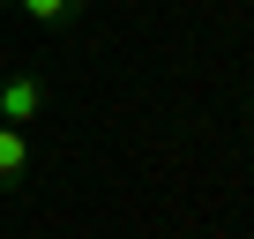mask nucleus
<instances>
[{
    "label": "nucleus",
    "instance_id": "nucleus-1",
    "mask_svg": "<svg viewBox=\"0 0 254 239\" xmlns=\"http://www.w3.org/2000/svg\"><path fill=\"white\" fill-rule=\"evenodd\" d=\"M53 105V90H45V75L38 67H8L0 75V127H23L30 135V120Z\"/></svg>",
    "mask_w": 254,
    "mask_h": 239
},
{
    "label": "nucleus",
    "instance_id": "nucleus-2",
    "mask_svg": "<svg viewBox=\"0 0 254 239\" xmlns=\"http://www.w3.org/2000/svg\"><path fill=\"white\" fill-rule=\"evenodd\" d=\"M30 165H38V142H30L23 127H0V194L23 187V179H30Z\"/></svg>",
    "mask_w": 254,
    "mask_h": 239
},
{
    "label": "nucleus",
    "instance_id": "nucleus-3",
    "mask_svg": "<svg viewBox=\"0 0 254 239\" xmlns=\"http://www.w3.org/2000/svg\"><path fill=\"white\" fill-rule=\"evenodd\" d=\"M15 15L38 23V30H75V23L90 15V0H15Z\"/></svg>",
    "mask_w": 254,
    "mask_h": 239
},
{
    "label": "nucleus",
    "instance_id": "nucleus-4",
    "mask_svg": "<svg viewBox=\"0 0 254 239\" xmlns=\"http://www.w3.org/2000/svg\"><path fill=\"white\" fill-rule=\"evenodd\" d=\"M247 127H254V90H247Z\"/></svg>",
    "mask_w": 254,
    "mask_h": 239
}]
</instances>
